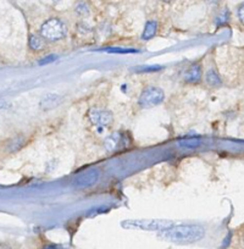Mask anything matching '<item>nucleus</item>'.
<instances>
[{"instance_id": "obj_19", "label": "nucleus", "mask_w": 244, "mask_h": 249, "mask_svg": "<svg viewBox=\"0 0 244 249\" xmlns=\"http://www.w3.org/2000/svg\"><path fill=\"white\" fill-rule=\"evenodd\" d=\"M59 1H60V0H52V3H54V4H57Z\"/></svg>"}, {"instance_id": "obj_4", "label": "nucleus", "mask_w": 244, "mask_h": 249, "mask_svg": "<svg viewBox=\"0 0 244 249\" xmlns=\"http://www.w3.org/2000/svg\"><path fill=\"white\" fill-rule=\"evenodd\" d=\"M165 99V93L161 88L149 86L142 90L138 99V104L142 107H153L161 104Z\"/></svg>"}, {"instance_id": "obj_16", "label": "nucleus", "mask_w": 244, "mask_h": 249, "mask_svg": "<svg viewBox=\"0 0 244 249\" xmlns=\"http://www.w3.org/2000/svg\"><path fill=\"white\" fill-rule=\"evenodd\" d=\"M228 18H229L228 11L225 10L224 13H222L221 15L219 16V20H217V25H224V23H226L227 21H228Z\"/></svg>"}, {"instance_id": "obj_7", "label": "nucleus", "mask_w": 244, "mask_h": 249, "mask_svg": "<svg viewBox=\"0 0 244 249\" xmlns=\"http://www.w3.org/2000/svg\"><path fill=\"white\" fill-rule=\"evenodd\" d=\"M202 65L199 64H193L192 66L186 70L185 75H183V78L187 83H191V85H197L202 81Z\"/></svg>"}, {"instance_id": "obj_5", "label": "nucleus", "mask_w": 244, "mask_h": 249, "mask_svg": "<svg viewBox=\"0 0 244 249\" xmlns=\"http://www.w3.org/2000/svg\"><path fill=\"white\" fill-rule=\"evenodd\" d=\"M99 170L93 167V169H88L86 170L85 172L78 175L75 178V182H73V183H75V186L77 187V188H87V187L95 184V182L99 179Z\"/></svg>"}, {"instance_id": "obj_11", "label": "nucleus", "mask_w": 244, "mask_h": 249, "mask_svg": "<svg viewBox=\"0 0 244 249\" xmlns=\"http://www.w3.org/2000/svg\"><path fill=\"white\" fill-rule=\"evenodd\" d=\"M30 47L31 49L35 50V52H40L45 48V39L42 36L38 35H32L30 37Z\"/></svg>"}, {"instance_id": "obj_2", "label": "nucleus", "mask_w": 244, "mask_h": 249, "mask_svg": "<svg viewBox=\"0 0 244 249\" xmlns=\"http://www.w3.org/2000/svg\"><path fill=\"white\" fill-rule=\"evenodd\" d=\"M123 229L143 230V231H165L174 226V222L170 220H126L121 224Z\"/></svg>"}, {"instance_id": "obj_9", "label": "nucleus", "mask_w": 244, "mask_h": 249, "mask_svg": "<svg viewBox=\"0 0 244 249\" xmlns=\"http://www.w3.org/2000/svg\"><path fill=\"white\" fill-rule=\"evenodd\" d=\"M121 140H122L121 133H114V135L109 136L104 142V145L105 148H106L107 152H112V150L116 149V148L120 145V143H121Z\"/></svg>"}, {"instance_id": "obj_10", "label": "nucleus", "mask_w": 244, "mask_h": 249, "mask_svg": "<svg viewBox=\"0 0 244 249\" xmlns=\"http://www.w3.org/2000/svg\"><path fill=\"white\" fill-rule=\"evenodd\" d=\"M60 102H61V98H60L59 95L48 94L47 97L42 100L40 105H42V109L48 110V109H52V107H57V105L60 104Z\"/></svg>"}, {"instance_id": "obj_12", "label": "nucleus", "mask_w": 244, "mask_h": 249, "mask_svg": "<svg viewBox=\"0 0 244 249\" xmlns=\"http://www.w3.org/2000/svg\"><path fill=\"white\" fill-rule=\"evenodd\" d=\"M205 81H207V83L210 86V87L216 88L222 85L221 78H220V76L217 75V72L215 70L208 71L207 75H205Z\"/></svg>"}, {"instance_id": "obj_6", "label": "nucleus", "mask_w": 244, "mask_h": 249, "mask_svg": "<svg viewBox=\"0 0 244 249\" xmlns=\"http://www.w3.org/2000/svg\"><path fill=\"white\" fill-rule=\"evenodd\" d=\"M90 122L93 124H97L100 127H107L112 122V114L109 110L102 109H92L88 114Z\"/></svg>"}, {"instance_id": "obj_3", "label": "nucleus", "mask_w": 244, "mask_h": 249, "mask_svg": "<svg viewBox=\"0 0 244 249\" xmlns=\"http://www.w3.org/2000/svg\"><path fill=\"white\" fill-rule=\"evenodd\" d=\"M39 35L48 42H56L66 36V26L60 18H49L42 25Z\"/></svg>"}, {"instance_id": "obj_8", "label": "nucleus", "mask_w": 244, "mask_h": 249, "mask_svg": "<svg viewBox=\"0 0 244 249\" xmlns=\"http://www.w3.org/2000/svg\"><path fill=\"white\" fill-rule=\"evenodd\" d=\"M157 21H154V20L148 21V22L145 23L144 31H143V33H142V39L143 40H150L152 38L155 37V35H157Z\"/></svg>"}, {"instance_id": "obj_15", "label": "nucleus", "mask_w": 244, "mask_h": 249, "mask_svg": "<svg viewBox=\"0 0 244 249\" xmlns=\"http://www.w3.org/2000/svg\"><path fill=\"white\" fill-rule=\"evenodd\" d=\"M56 59H57L56 55H48V56H45L44 59L39 60V62H38V64H39L40 66H43V65L45 66V65H48V64H50V62L55 61Z\"/></svg>"}, {"instance_id": "obj_17", "label": "nucleus", "mask_w": 244, "mask_h": 249, "mask_svg": "<svg viewBox=\"0 0 244 249\" xmlns=\"http://www.w3.org/2000/svg\"><path fill=\"white\" fill-rule=\"evenodd\" d=\"M237 15H238V18H239V21L242 22V25H244V3L238 8Z\"/></svg>"}, {"instance_id": "obj_1", "label": "nucleus", "mask_w": 244, "mask_h": 249, "mask_svg": "<svg viewBox=\"0 0 244 249\" xmlns=\"http://www.w3.org/2000/svg\"><path fill=\"white\" fill-rule=\"evenodd\" d=\"M205 236V229L200 225H177L161 231L159 237L176 244H191L200 241Z\"/></svg>"}, {"instance_id": "obj_21", "label": "nucleus", "mask_w": 244, "mask_h": 249, "mask_svg": "<svg viewBox=\"0 0 244 249\" xmlns=\"http://www.w3.org/2000/svg\"><path fill=\"white\" fill-rule=\"evenodd\" d=\"M243 243H244V236H243Z\"/></svg>"}, {"instance_id": "obj_18", "label": "nucleus", "mask_w": 244, "mask_h": 249, "mask_svg": "<svg viewBox=\"0 0 244 249\" xmlns=\"http://www.w3.org/2000/svg\"><path fill=\"white\" fill-rule=\"evenodd\" d=\"M42 249H57V247L54 246V244H49V246H45L44 248Z\"/></svg>"}, {"instance_id": "obj_20", "label": "nucleus", "mask_w": 244, "mask_h": 249, "mask_svg": "<svg viewBox=\"0 0 244 249\" xmlns=\"http://www.w3.org/2000/svg\"><path fill=\"white\" fill-rule=\"evenodd\" d=\"M162 1H165V3H170L171 0H162Z\"/></svg>"}, {"instance_id": "obj_14", "label": "nucleus", "mask_w": 244, "mask_h": 249, "mask_svg": "<svg viewBox=\"0 0 244 249\" xmlns=\"http://www.w3.org/2000/svg\"><path fill=\"white\" fill-rule=\"evenodd\" d=\"M76 11L78 13V15L86 16L88 15V13H89V9H88V6L86 5L85 3H80L77 5V8H76Z\"/></svg>"}, {"instance_id": "obj_13", "label": "nucleus", "mask_w": 244, "mask_h": 249, "mask_svg": "<svg viewBox=\"0 0 244 249\" xmlns=\"http://www.w3.org/2000/svg\"><path fill=\"white\" fill-rule=\"evenodd\" d=\"M104 52L110 53V54H133V53H138V50L125 49V48H106Z\"/></svg>"}]
</instances>
